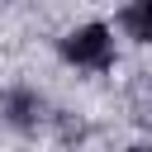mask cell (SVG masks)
I'll use <instances>...</instances> for the list:
<instances>
[{
    "label": "cell",
    "instance_id": "6da1fadb",
    "mask_svg": "<svg viewBox=\"0 0 152 152\" xmlns=\"http://www.w3.org/2000/svg\"><path fill=\"white\" fill-rule=\"evenodd\" d=\"M62 62H71L76 71H104L114 62V33L104 24H81L62 38Z\"/></svg>",
    "mask_w": 152,
    "mask_h": 152
},
{
    "label": "cell",
    "instance_id": "7a4b0ae2",
    "mask_svg": "<svg viewBox=\"0 0 152 152\" xmlns=\"http://www.w3.org/2000/svg\"><path fill=\"white\" fill-rule=\"evenodd\" d=\"M119 24H124V33L133 43H152V0H128Z\"/></svg>",
    "mask_w": 152,
    "mask_h": 152
},
{
    "label": "cell",
    "instance_id": "3957f363",
    "mask_svg": "<svg viewBox=\"0 0 152 152\" xmlns=\"http://www.w3.org/2000/svg\"><path fill=\"white\" fill-rule=\"evenodd\" d=\"M128 152H152V147H128Z\"/></svg>",
    "mask_w": 152,
    "mask_h": 152
}]
</instances>
